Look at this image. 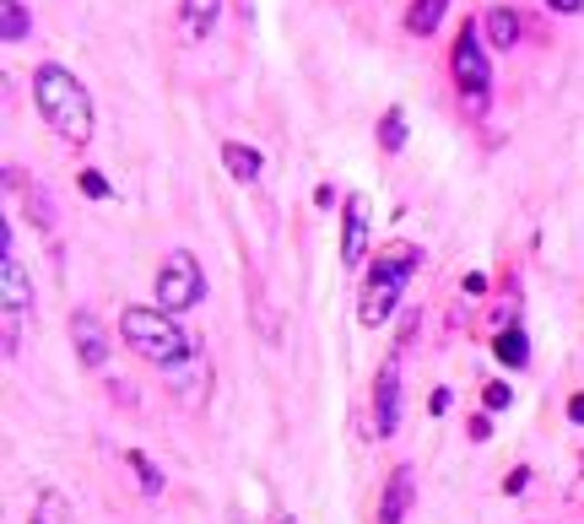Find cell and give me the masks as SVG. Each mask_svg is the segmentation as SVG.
<instances>
[{"instance_id": "obj_16", "label": "cell", "mask_w": 584, "mask_h": 524, "mask_svg": "<svg viewBox=\"0 0 584 524\" xmlns=\"http://www.w3.org/2000/svg\"><path fill=\"white\" fill-rule=\"evenodd\" d=\"M493 352H499L503 367H525V363H531V341H525V330H514V324H503V330H499Z\"/></svg>"}, {"instance_id": "obj_19", "label": "cell", "mask_w": 584, "mask_h": 524, "mask_svg": "<svg viewBox=\"0 0 584 524\" xmlns=\"http://www.w3.org/2000/svg\"><path fill=\"white\" fill-rule=\"evenodd\" d=\"M379 147H384V152H401V147H406V114H401V109H390V114L379 120Z\"/></svg>"}, {"instance_id": "obj_4", "label": "cell", "mask_w": 584, "mask_h": 524, "mask_svg": "<svg viewBox=\"0 0 584 524\" xmlns=\"http://www.w3.org/2000/svg\"><path fill=\"white\" fill-rule=\"evenodd\" d=\"M158 309L168 314H190L201 298H207V276H201V265H195V254L190 249H173L163 265H158Z\"/></svg>"}, {"instance_id": "obj_26", "label": "cell", "mask_w": 584, "mask_h": 524, "mask_svg": "<svg viewBox=\"0 0 584 524\" xmlns=\"http://www.w3.org/2000/svg\"><path fill=\"white\" fill-rule=\"evenodd\" d=\"M546 6H552V11H568V17H580L584 11V0H546Z\"/></svg>"}, {"instance_id": "obj_12", "label": "cell", "mask_w": 584, "mask_h": 524, "mask_svg": "<svg viewBox=\"0 0 584 524\" xmlns=\"http://www.w3.org/2000/svg\"><path fill=\"white\" fill-rule=\"evenodd\" d=\"M217 17H222V0H179V28L184 39L201 43L217 33Z\"/></svg>"}, {"instance_id": "obj_23", "label": "cell", "mask_w": 584, "mask_h": 524, "mask_svg": "<svg viewBox=\"0 0 584 524\" xmlns=\"http://www.w3.org/2000/svg\"><path fill=\"white\" fill-rule=\"evenodd\" d=\"M525 486H531V471H525V465H520V471H509V476H503V492H525Z\"/></svg>"}, {"instance_id": "obj_29", "label": "cell", "mask_w": 584, "mask_h": 524, "mask_svg": "<svg viewBox=\"0 0 584 524\" xmlns=\"http://www.w3.org/2000/svg\"><path fill=\"white\" fill-rule=\"evenodd\" d=\"M276 524H298V520H292V514H282V520H276Z\"/></svg>"}, {"instance_id": "obj_11", "label": "cell", "mask_w": 584, "mask_h": 524, "mask_svg": "<svg viewBox=\"0 0 584 524\" xmlns=\"http://www.w3.org/2000/svg\"><path fill=\"white\" fill-rule=\"evenodd\" d=\"M28 303H33V282H28L22 260L6 249V254H0V309H6V314H22Z\"/></svg>"}, {"instance_id": "obj_22", "label": "cell", "mask_w": 584, "mask_h": 524, "mask_svg": "<svg viewBox=\"0 0 584 524\" xmlns=\"http://www.w3.org/2000/svg\"><path fill=\"white\" fill-rule=\"evenodd\" d=\"M509 401H514V395H509V384H487V411H503Z\"/></svg>"}, {"instance_id": "obj_15", "label": "cell", "mask_w": 584, "mask_h": 524, "mask_svg": "<svg viewBox=\"0 0 584 524\" xmlns=\"http://www.w3.org/2000/svg\"><path fill=\"white\" fill-rule=\"evenodd\" d=\"M444 11H450V0H412V11H406V33H412V39H427V33L444 22Z\"/></svg>"}, {"instance_id": "obj_25", "label": "cell", "mask_w": 584, "mask_h": 524, "mask_svg": "<svg viewBox=\"0 0 584 524\" xmlns=\"http://www.w3.org/2000/svg\"><path fill=\"white\" fill-rule=\"evenodd\" d=\"M427 411H433V416H444V411H450V390H433V401H427Z\"/></svg>"}, {"instance_id": "obj_3", "label": "cell", "mask_w": 584, "mask_h": 524, "mask_svg": "<svg viewBox=\"0 0 584 524\" xmlns=\"http://www.w3.org/2000/svg\"><path fill=\"white\" fill-rule=\"evenodd\" d=\"M417 243H395V254H384L374 271H369V282H363V298H358V320L379 330V324H390L395 314V303H401V292L412 282V271H417Z\"/></svg>"}, {"instance_id": "obj_28", "label": "cell", "mask_w": 584, "mask_h": 524, "mask_svg": "<svg viewBox=\"0 0 584 524\" xmlns=\"http://www.w3.org/2000/svg\"><path fill=\"white\" fill-rule=\"evenodd\" d=\"M568 416H574V422H584V395H574V401H568Z\"/></svg>"}, {"instance_id": "obj_18", "label": "cell", "mask_w": 584, "mask_h": 524, "mask_svg": "<svg viewBox=\"0 0 584 524\" xmlns=\"http://www.w3.org/2000/svg\"><path fill=\"white\" fill-rule=\"evenodd\" d=\"M125 465L135 471V482H141V492H147V497H158V492H163V471H158V465H152V460H147L141 449H130Z\"/></svg>"}, {"instance_id": "obj_14", "label": "cell", "mask_w": 584, "mask_h": 524, "mask_svg": "<svg viewBox=\"0 0 584 524\" xmlns=\"http://www.w3.org/2000/svg\"><path fill=\"white\" fill-rule=\"evenodd\" d=\"M482 39L493 43V49H514L520 43V11L514 6H493L487 22H482Z\"/></svg>"}, {"instance_id": "obj_1", "label": "cell", "mask_w": 584, "mask_h": 524, "mask_svg": "<svg viewBox=\"0 0 584 524\" xmlns=\"http://www.w3.org/2000/svg\"><path fill=\"white\" fill-rule=\"evenodd\" d=\"M33 103H39L43 124L60 135V141H71V147H87L92 141V98H87V87L66 66H54V60H43L39 71H33Z\"/></svg>"}, {"instance_id": "obj_24", "label": "cell", "mask_w": 584, "mask_h": 524, "mask_svg": "<svg viewBox=\"0 0 584 524\" xmlns=\"http://www.w3.org/2000/svg\"><path fill=\"white\" fill-rule=\"evenodd\" d=\"M471 439L487 444V439H493V416H476V422H471Z\"/></svg>"}, {"instance_id": "obj_9", "label": "cell", "mask_w": 584, "mask_h": 524, "mask_svg": "<svg viewBox=\"0 0 584 524\" xmlns=\"http://www.w3.org/2000/svg\"><path fill=\"white\" fill-rule=\"evenodd\" d=\"M71 346H77V357H82L87 367L109 363V330L98 324V314H87V309L71 314Z\"/></svg>"}, {"instance_id": "obj_6", "label": "cell", "mask_w": 584, "mask_h": 524, "mask_svg": "<svg viewBox=\"0 0 584 524\" xmlns=\"http://www.w3.org/2000/svg\"><path fill=\"white\" fill-rule=\"evenodd\" d=\"M363 260H369V201L346 195V211H341V265L358 271Z\"/></svg>"}, {"instance_id": "obj_13", "label": "cell", "mask_w": 584, "mask_h": 524, "mask_svg": "<svg viewBox=\"0 0 584 524\" xmlns=\"http://www.w3.org/2000/svg\"><path fill=\"white\" fill-rule=\"evenodd\" d=\"M222 168L239 179V184H260V173H265V158L244 147V141H222Z\"/></svg>"}, {"instance_id": "obj_7", "label": "cell", "mask_w": 584, "mask_h": 524, "mask_svg": "<svg viewBox=\"0 0 584 524\" xmlns=\"http://www.w3.org/2000/svg\"><path fill=\"white\" fill-rule=\"evenodd\" d=\"M401 427V367L395 357L379 367V384H374V439H390Z\"/></svg>"}, {"instance_id": "obj_20", "label": "cell", "mask_w": 584, "mask_h": 524, "mask_svg": "<svg viewBox=\"0 0 584 524\" xmlns=\"http://www.w3.org/2000/svg\"><path fill=\"white\" fill-rule=\"evenodd\" d=\"M33 524H71V503L60 492H43L39 508H33Z\"/></svg>"}, {"instance_id": "obj_5", "label": "cell", "mask_w": 584, "mask_h": 524, "mask_svg": "<svg viewBox=\"0 0 584 524\" xmlns=\"http://www.w3.org/2000/svg\"><path fill=\"white\" fill-rule=\"evenodd\" d=\"M450 71H455V87L460 98H465V109H487V49H482V33H476V22H465V33L455 39L450 49Z\"/></svg>"}, {"instance_id": "obj_8", "label": "cell", "mask_w": 584, "mask_h": 524, "mask_svg": "<svg viewBox=\"0 0 584 524\" xmlns=\"http://www.w3.org/2000/svg\"><path fill=\"white\" fill-rule=\"evenodd\" d=\"M207 384H211V363H207V346H195L190 357H179V363L168 367V390L179 395V401L201 405L207 401Z\"/></svg>"}, {"instance_id": "obj_21", "label": "cell", "mask_w": 584, "mask_h": 524, "mask_svg": "<svg viewBox=\"0 0 584 524\" xmlns=\"http://www.w3.org/2000/svg\"><path fill=\"white\" fill-rule=\"evenodd\" d=\"M77 184H82V195H92V201H109V195H114V190H109V179H103L98 168H82V179H77Z\"/></svg>"}, {"instance_id": "obj_2", "label": "cell", "mask_w": 584, "mask_h": 524, "mask_svg": "<svg viewBox=\"0 0 584 524\" xmlns=\"http://www.w3.org/2000/svg\"><path fill=\"white\" fill-rule=\"evenodd\" d=\"M120 335H125L130 352H141L147 363H163V367H173L179 357H190L201 346V335L179 330L168 309H141V303H130L120 314Z\"/></svg>"}, {"instance_id": "obj_10", "label": "cell", "mask_w": 584, "mask_h": 524, "mask_svg": "<svg viewBox=\"0 0 584 524\" xmlns=\"http://www.w3.org/2000/svg\"><path fill=\"white\" fill-rule=\"evenodd\" d=\"M412 497H417V471L412 465H395V476L379 497V524H401L412 514Z\"/></svg>"}, {"instance_id": "obj_27", "label": "cell", "mask_w": 584, "mask_h": 524, "mask_svg": "<svg viewBox=\"0 0 584 524\" xmlns=\"http://www.w3.org/2000/svg\"><path fill=\"white\" fill-rule=\"evenodd\" d=\"M487 292V276H465V298H482Z\"/></svg>"}, {"instance_id": "obj_17", "label": "cell", "mask_w": 584, "mask_h": 524, "mask_svg": "<svg viewBox=\"0 0 584 524\" xmlns=\"http://www.w3.org/2000/svg\"><path fill=\"white\" fill-rule=\"evenodd\" d=\"M28 28H33V22H28V6H22V0H0V39L22 43Z\"/></svg>"}]
</instances>
